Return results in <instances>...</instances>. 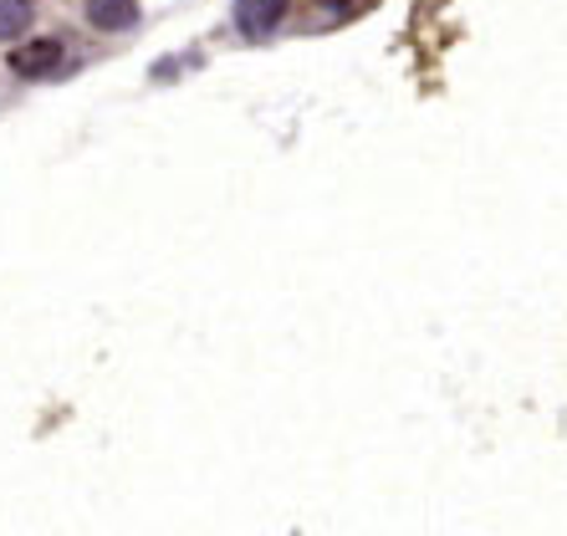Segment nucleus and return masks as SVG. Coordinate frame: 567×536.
<instances>
[{
    "mask_svg": "<svg viewBox=\"0 0 567 536\" xmlns=\"http://www.w3.org/2000/svg\"><path fill=\"white\" fill-rule=\"evenodd\" d=\"M66 62V47L56 37H37L27 41V47H16L11 52V72L16 78H27V82H41V78H56Z\"/></svg>",
    "mask_w": 567,
    "mask_h": 536,
    "instance_id": "f257e3e1",
    "label": "nucleus"
},
{
    "mask_svg": "<svg viewBox=\"0 0 567 536\" xmlns=\"http://www.w3.org/2000/svg\"><path fill=\"white\" fill-rule=\"evenodd\" d=\"M287 11H291V0H236V31L240 37H251V41H261V37H271V31L287 21Z\"/></svg>",
    "mask_w": 567,
    "mask_h": 536,
    "instance_id": "f03ea898",
    "label": "nucleus"
},
{
    "mask_svg": "<svg viewBox=\"0 0 567 536\" xmlns=\"http://www.w3.org/2000/svg\"><path fill=\"white\" fill-rule=\"evenodd\" d=\"M87 27L97 31H133L138 27V0H87Z\"/></svg>",
    "mask_w": 567,
    "mask_h": 536,
    "instance_id": "7ed1b4c3",
    "label": "nucleus"
},
{
    "mask_svg": "<svg viewBox=\"0 0 567 536\" xmlns=\"http://www.w3.org/2000/svg\"><path fill=\"white\" fill-rule=\"evenodd\" d=\"M31 21H37V0H0V47L21 37Z\"/></svg>",
    "mask_w": 567,
    "mask_h": 536,
    "instance_id": "20e7f679",
    "label": "nucleus"
}]
</instances>
